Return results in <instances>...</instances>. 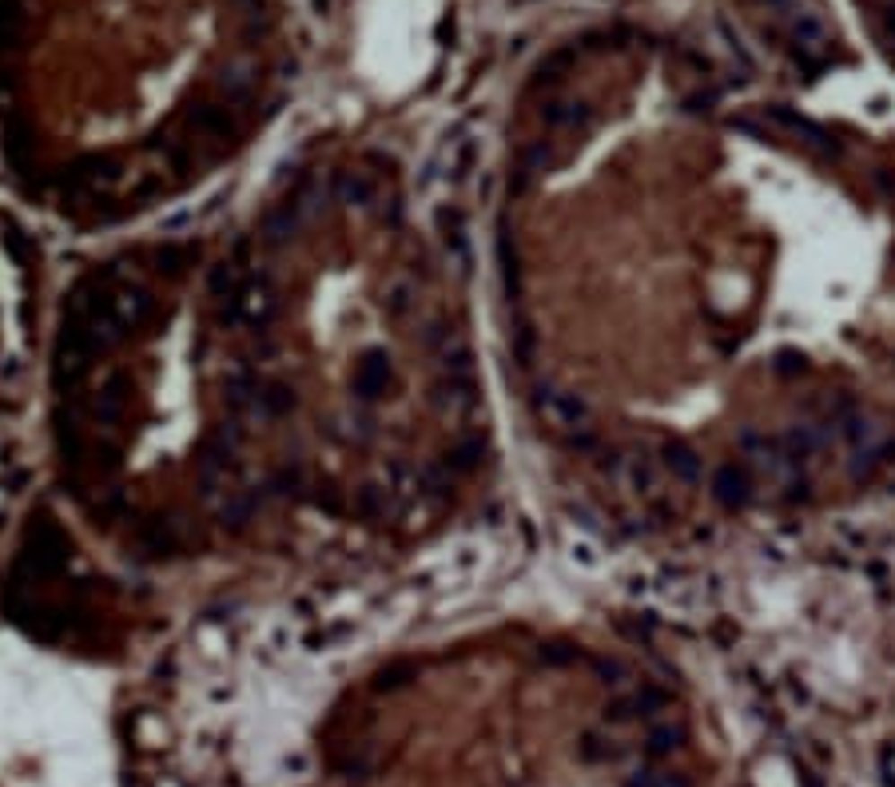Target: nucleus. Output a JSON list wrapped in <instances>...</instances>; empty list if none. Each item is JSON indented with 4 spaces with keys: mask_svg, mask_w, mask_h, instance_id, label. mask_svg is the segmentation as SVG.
<instances>
[{
    "mask_svg": "<svg viewBox=\"0 0 895 787\" xmlns=\"http://www.w3.org/2000/svg\"><path fill=\"white\" fill-rule=\"evenodd\" d=\"M350 509H355V517H363V521H382V517L394 509V497H390V489L386 485H358Z\"/></svg>",
    "mask_w": 895,
    "mask_h": 787,
    "instance_id": "4be33fe9",
    "label": "nucleus"
},
{
    "mask_svg": "<svg viewBox=\"0 0 895 787\" xmlns=\"http://www.w3.org/2000/svg\"><path fill=\"white\" fill-rule=\"evenodd\" d=\"M259 390H263V378H255L247 366H239L232 378H227L224 394H227V410L235 418H247V414H259Z\"/></svg>",
    "mask_w": 895,
    "mask_h": 787,
    "instance_id": "4468645a",
    "label": "nucleus"
},
{
    "mask_svg": "<svg viewBox=\"0 0 895 787\" xmlns=\"http://www.w3.org/2000/svg\"><path fill=\"white\" fill-rule=\"evenodd\" d=\"M136 541H140V549L147 557H171V553H180V533L163 517H147V521L136 525Z\"/></svg>",
    "mask_w": 895,
    "mask_h": 787,
    "instance_id": "2eb2a0df",
    "label": "nucleus"
},
{
    "mask_svg": "<svg viewBox=\"0 0 895 787\" xmlns=\"http://www.w3.org/2000/svg\"><path fill=\"white\" fill-rule=\"evenodd\" d=\"M188 124L196 127L199 136H207V140H232L235 136V124H232V116H227V108H215V104H196L188 112Z\"/></svg>",
    "mask_w": 895,
    "mask_h": 787,
    "instance_id": "6ab92c4d",
    "label": "nucleus"
},
{
    "mask_svg": "<svg viewBox=\"0 0 895 787\" xmlns=\"http://www.w3.org/2000/svg\"><path fill=\"white\" fill-rule=\"evenodd\" d=\"M772 119H777V124H784V127H792V132L808 136V140H812V144H820V147H824V152H828V147H832V152H836L832 136H828L824 127H816V124H812V119L796 116V112H788V108H772Z\"/></svg>",
    "mask_w": 895,
    "mask_h": 787,
    "instance_id": "c85d7f7f",
    "label": "nucleus"
},
{
    "mask_svg": "<svg viewBox=\"0 0 895 787\" xmlns=\"http://www.w3.org/2000/svg\"><path fill=\"white\" fill-rule=\"evenodd\" d=\"M764 4H772V8H788L792 0H764Z\"/></svg>",
    "mask_w": 895,
    "mask_h": 787,
    "instance_id": "79ce46f5",
    "label": "nucleus"
},
{
    "mask_svg": "<svg viewBox=\"0 0 895 787\" xmlns=\"http://www.w3.org/2000/svg\"><path fill=\"white\" fill-rule=\"evenodd\" d=\"M482 458H486V442L474 433V438H462V442H458V446L450 450L442 461H446L450 474H469V469H478V461H482Z\"/></svg>",
    "mask_w": 895,
    "mask_h": 787,
    "instance_id": "a878e982",
    "label": "nucleus"
},
{
    "mask_svg": "<svg viewBox=\"0 0 895 787\" xmlns=\"http://www.w3.org/2000/svg\"><path fill=\"white\" fill-rule=\"evenodd\" d=\"M661 469L664 466H657L649 453H629V458L621 461V481L633 489V494L657 502V497H661Z\"/></svg>",
    "mask_w": 895,
    "mask_h": 787,
    "instance_id": "ddd939ff",
    "label": "nucleus"
},
{
    "mask_svg": "<svg viewBox=\"0 0 895 787\" xmlns=\"http://www.w3.org/2000/svg\"><path fill=\"white\" fill-rule=\"evenodd\" d=\"M116 179H119V160L116 155H108V152L80 155V160L68 168L72 188H104V183H116Z\"/></svg>",
    "mask_w": 895,
    "mask_h": 787,
    "instance_id": "9b49d317",
    "label": "nucleus"
},
{
    "mask_svg": "<svg viewBox=\"0 0 895 787\" xmlns=\"http://www.w3.org/2000/svg\"><path fill=\"white\" fill-rule=\"evenodd\" d=\"M839 430H844V438L852 442V446L860 450V453H872V450H875V442H880V430H875V422H872V418H864V414H847Z\"/></svg>",
    "mask_w": 895,
    "mask_h": 787,
    "instance_id": "cd10ccee",
    "label": "nucleus"
},
{
    "mask_svg": "<svg viewBox=\"0 0 895 787\" xmlns=\"http://www.w3.org/2000/svg\"><path fill=\"white\" fill-rule=\"evenodd\" d=\"M497 263H502V279H505V294L518 299L522 291V267H518V247H510V231L502 227V239H497Z\"/></svg>",
    "mask_w": 895,
    "mask_h": 787,
    "instance_id": "bb28decb",
    "label": "nucleus"
},
{
    "mask_svg": "<svg viewBox=\"0 0 895 787\" xmlns=\"http://www.w3.org/2000/svg\"><path fill=\"white\" fill-rule=\"evenodd\" d=\"M335 199L343 203V207H371V203L378 199V188H374V179L366 171H343L335 179Z\"/></svg>",
    "mask_w": 895,
    "mask_h": 787,
    "instance_id": "f3484780",
    "label": "nucleus"
},
{
    "mask_svg": "<svg viewBox=\"0 0 895 787\" xmlns=\"http://www.w3.org/2000/svg\"><path fill=\"white\" fill-rule=\"evenodd\" d=\"M92 363H96V350L80 330L60 327V342H57V358H52V378H57L60 390H72L88 378Z\"/></svg>",
    "mask_w": 895,
    "mask_h": 787,
    "instance_id": "f03ea898",
    "label": "nucleus"
},
{
    "mask_svg": "<svg viewBox=\"0 0 895 787\" xmlns=\"http://www.w3.org/2000/svg\"><path fill=\"white\" fill-rule=\"evenodd\" d=\"M255 509H259V497L255 494H227L224 502L215 505V521L224 525V529L239 533V529H247V521L255 517Z\"/></svg>",
    "mask_w": 895,
    "mask_h": 787,
    "instance_id": "aec40b11",
    "label": "nucleus"
},
{
    "mask_svg": "<svg viewBox=\"0 0 895 787\" xmlns=\"http://www.w3.org/2000/svg\"><path fill=\"white\" fill-rule=\"evenodd\" d=\"M888 32H891V40H895V13L888 16Z\"/></svg>",
    "mask_w": 895,
    "mask_h": 787,
    "instance_id": "37998d69",
    "label": "nucleus"
},
{
    "mask_svg": "<svg viewBox=\"0 0 895 787\" xmlns=\"http://www.w3.org/2000/svg\"><path fill=\"white\" fill-rule=\"evenodd\" d=\"M804 370H808V363H804L800 350H780L777 354V374L780 378H796V374H804Z\"/></svg>",
    "mask_w": 895,
    "mask_h": 787,
    "instance_id": "c9c22d12",
    "label": "nucleus"
},
{
    "mask_svg": "<svg viewBox=\"0 0 895 787\" xmlns=\"http://www.w3.org/2000/svg\"><path fill=\"white\" fill-rule=\"evenodd\" d=\"M824 442H828V433L820 430V425H792V430L784 433V442H780V446L788 450V458H792V461H808L812 453H820V450H824Z\"/></svg>",
    "mask_w": 895,
    "mask_h": 787,
    "instance_id": "5701e85b",
    "label": "nucleus"
},
{
    "mask_svg": "<svg viewBox=\"0 0 895 787\" xmlns=\"http://www.w3.org/2000/svg\"><path fill=\"white\" fill-rule=\"evenodd\" d=\"M199 258V243H163L152 251V267L160 275H168V279H180L188 267H196Z\"/></svg>",
    "mask_w": 895,
    "mask_h": 787,
    "instance_id": "a211bd4d",
    "label": "nucleus"
},
{
    "mask_svg": "<svg viewBox=\"0 0 895 787\" xmlns=\"http://www.w3.org/2000/svg\"><path fill=\"white\" fill-rule=\"evenodd\" d=\"M72 557V541L64 537V529L52 517H32V529H29V545H24V557H21V573H29L32 581H48L68 564Z\"/></svg>",
    "mask_w": 895,
    "mask_h": 787,
    "instance_id": "f257e3e1",
    "label": "nucleus"
},
{
    "mask_svg": "<svg viewBox=\"0 0 895 787\" xmlns=\"http://www.w3.org/2000/svg\"><path fill=\"white\" fill-rule=\"evenodd\" d=\"M541 116H546V124L553 127H585L589 119H593V112H589V104H581V100H557V104H546L541 108Z\"/></svg>",
    "mask_w": 895,
    "mask_h": 787,
    "instance_id": "393cba45",
    "label": "nucleus"
},
{
    "mask_svg": "<svg viewBox=\"0 0 895 787\" xmlns=\"http://www.w3.org/2000/svg\"><path fill=\"white\" fill-rule=\"evenodd\" d=\"M406 294H410L406 286H394L390 299H386V310H390V314H406V307H410V299H406Z\"/></svg>",
    "mask_w": 895,
    "mask_h": 787,
    "instance_id": "58836bf2",
    "label": "nucleus"
},
{
    "mask_svg": "<svg viewBox=\"0 0 895 787\" xmlns=\"http://www.w3.org/2000/svg\"><path fill=\"white\" fill-rule=\"evenodd\" d=\"M661 466H664V474H672V481H680V485H697V481H700V458H697V450L689 446V442H680V438L664 442Z\"/></svg>",
    "mask_w": 895,
    "mask_h": 787,
    "instance_id": "dca6fc26",
    "label": "nucleus"
},
{
    "mask_svg": "<svg viewBox=\"0 0 895 787\" xmlns=\"http://www.w3.org/2000/svg\"><path fill=\"white\" fill-rule=\"evenodd\" d=\"M243 275H239V263L235 258H219L215 267H211V279H207V291L211 299H215V307L224 319H239V294H243Z\"/></svg>",
    "mask_w": 895,
    "mask_h": 787,
    "instance_id": "0eeeda50",
    "label": "nucleus"
},
{
    "mask_svg": "<svg viewBox=\"0 0 895 787\" xmlns=\"http://www.w3.org/2000/svg\"><path fill=\"white\" fill-rule=\"evenodd\" d=\"M303 485H307V481H303V469H299V466H283L279 474L271 477V494H283V497H287V494H299Z\"/></svg>",
    "mask_w": 895,
    "mask_h": 787,
    "instance_id": "473e14b6",
    "label": "nucleus"
},
{
    "mask_svg": "<svg viewBox=\"0 0 895 787\" xmlns=\"http://www.w3.org/2000/svg\"><path fill=\"white\" fill-rule=\"evenodd\" d=\"M219 84H224V92L232 100H247L251 96V88H255V72L247 68V64H232V68H224Z\"/></svg>",
    "mask_w": 895,
    "mask_h": 787,
    "instance_id": "2f4dec72",
    "label": "nucleus"
},
{
    "mask_svg": "<svg viewBox=\"0 0 895 787\" xmlns=\"http://www.w3.org/2000/svg\"><path fill=\"white\" fill-rule=\"evenodd\" d=\"M8 247H13V255L21 258V263H29V239H24V231L13 223H8Z\"/></svg>",
    "mask_w": 895,
    "mask_h": 787,
    "instance_id": "4c0bfd02",
    "label": "nucleus"
},
{
    "mask_svg": "<svg viewBox=\"0 0 895 787\" xmlns=\"http://www.w3.org/2000/svg\"><path fill=\"white\" fill-rule=\"evenodd\" d=\"M482 394H478L474 374H442L434 382V406H438L446 418H469L478 410Z\"/></svg>",
    "mask_w": 895,
    "mask_h": 787,
    "instance_id": "20e7f679",
    "label": "nucleus"
},
{
    "mask_svg": "<svg viewBox=\"0 0 895 787\" xmlns=\"http://www.w3.org/2000/svg\"><path fill=\"white\" fill-rule=\"evenodd\" d=\"M112 314L124 322V330H144L147 322L155 319V299L144 283L136 279H124V283H112Z\"/></svg>",
    "mask_w": 895,
    "mask_h": 787,
    "instance_id": "7ed1b4c3",
    "label": "nucleus"
},
{
    "mask_svg": "<svg viewBox=\"0 0 895 787\" xmlns=\"http://www.w3.org/2000/svg\"><path fill=\"white\" fill-rule=\"evenodd\" d=\"M311 502H315L319 509H327V513H343V502H338V489L330 485V481H315V485H311Z\"/></svg>",
    "mask_w": 895,
    "mask_h": 787,
    "instance_id": "f704fd0d",
    "label": "nucleus"
},
{
    "mask_svg": "<svg viewBox=\"0 0 895 787\" xmlns=\"http://www.w3.org/2000/svg\"><path fill=\"white\" fill-rule=\"evenodd\" d=\"M127 394H132L127 374H112L108 382H100L96 394L88 398V414L100 425H119L124 422V414H127Z\"/></svg>",
    "mask_w": 895,
    "mask_h": 787,
    "instance_id": "6e6552de",
    "label": "nucleus"
},
{
    "mask_svg": "<svg viewBox=\"0 0 895 787\" xmlns=\"http://www.w3.org/2000/svg\"><path fill=\"white\" fill-rule=\"evenodd\" d=\"M275 310H279V302H275V286L271 279H247L243 283V294H239V322H247V327H267V322L275 319Z\"/></svg>",
    "mask_w": 895,
    "mask_h": 787,
    "instance_id": "1a4fd4ad",
    "label": "nucleus"
},
{
    "mask_svg": "<svg viewBox=\"0 0 895 787\" xmlns=\"http://www.w3.org/2000/svg\"><path fill=\"white\" fill-rule=\"evenodd\" d=\"M574 561H581V564H597V553H593V545H585V541H574Z\"/></svg>",
    "mask_w": 895,
    "mask_h": 787,
    "instance_id": "a19ab883",
    "label": "nucleus"
},
{
    "mask_svg": "<svg viewBox=\"0 0 895 787\" xmlns=\"http://www.w3.org/2000/svg\"><path fill=\"white\" fill-rule=\"evenodd\" d=\"M299 223H303V207L294 199H287L283 207H275V211H267L263 215V239L267 243H287L294 231H299Z\"/></svg>",
    "mask_w": 895,
    "mask_h": 787,
    "instance_id": "412c9836",
    "label": "nucleus"
},
{
    "mask_svg": "<svg viewBox=\"0 0 895 787\" xmlns=\"http://www.w3.org/2000/svg\"><path fill=\"white\" fill-rule=\"evenodd\" d=\"M541 656L553 660V664H566V660H574L577 652H566V644H549V648H541Z\"/></svg>",
    "mask_w": 895,
    "mask_h": 787,
    "instance_id": "ea45409f",
    "label": "nucleus"
},
{
    "mask_svg": "<svg viewBox=\"0 0 895 787\" xmlns=\"http://www.w3.org/2000/svg\"><path fill=\"white\" fill-rule=\"evenodd\" d=\"M418 676V669H414L410 660H394V664H386V669H378V676H374V688L378 692H394V688H406V684Z\"/></svg>",
    "mask_w": 895,
    "mask_h": 787,
    "instance_id": "7c9ffc66",
    "label": "nucleus"
},
{
    "mask_svg": "<svg viewBox=\"0 0 895 787\" xmlns=\"http://www.w3.org/2000/svg\"><path fill=\"white\" fill-rule=\"evenodd\" d=\"M294 390L287 382H279V378H267L263 382V390H259V414L263 418H283V414H291L294 410Z\"/></svg>",
    "mask_w": 895,
    "mask_h": 787,
    "instance_id": "b1692460",
    "label": "nucleus"
},
{
    "mask_svg": "<svg viewBox=\"0 0 895 787\" xmlns=\"http://www.w3.org/2000/svg\"><path fill=\"white\" fill-rule=\"evenodd\" d=\"M538 410H541V418H549L557 430L581 433L589 425V402L574 390H541Z\"/></svg>",
    "mask_w": 895,
    "mask_h": 787,
    "instance_id": "39448f33",
    "label": "nucleus"
},
{
    "mask_svg": "<svg viewBox=\"0 0 895 787\" xmlns=\"http://www.w3.org/2000/svg\"><path fill=\"white\" fill-rule=\"evenodd\" d=\"M677 739H680V731L661 728V731H653V736H649V748L661 756V752H669V748H677Z\"/></svg>",
    "mask_w": 895,
    "mask_h": 787,
    "instance_id": "e433bc0d",
    "label": "nucleus"
},
{
    "mask_svg": "<svg viewBox=\"0 0 895 787\" xmlns=\"http://www.w3.org/2000/svg\"><path fill=\"white\" fill-rule=\"evenodd\" d=\"M569 64H574V52H553V57L549 60H541V68H538V84H546V80H549V84H553V80H561V72H566L569 68Z\"/></svg>",
    "mask_w": 895,
    "mask_h": 787,
    "instance_id": "72a5a7b5",
    "label": "nucleus"
},
{
    "mask_svg": "<svg viewBox=\"0 0 895 787\" xmlns=\"http://www.w3.org/2000/svg\"><path fill=\"white\" fill-rule=\"evenodd\" d=\"M713 497L721 502L724 509H741L749 505L752 497V477L744 466H736V461H728V466H721L713 474Z\"/></svg>",
    "mask_w": 895,
    "mask_h": 787,
    "instance_id": "f8f14e48",
    "label": "nucleus"
},
{
    "mask_svg": "<svg viewBox=\"0 0 895 787\" xmlns=\"http://www.w3.org/2000/svg\"><path fill=\"white\" fill-rule=\"evenodd\" d=\"M390 382H394L390 354H386V350H366L355 366V394L363 398V402H374V398H382L390 390Z\"/></svg>",
    "mask_w": 895,
    "mask_h": 787,
    "instance_id": "423d86ee",
    "label": "nucleus"
},
{
    "mask_svg": "<svg viewBox=\"0 0 895 787\" xmlns=\"http://www.w3.org/2000/svg\"><path fill=\"white\" fill-rule=\"evenodd\" d=\"M438 235L446 247L450 263L458 267V275L469 271V235H466V215L458 207H442L438 211Z\"/></svg>",
    "mask_w": 895,
    "mask_h": 787,
    "instance_id": "9d476101",
    "label": "nucleus"
},
{
    "mask_svg": "<svg viewBox=\"0 0 895 787\" xmlns=\"http://www.w3.org/2000/svg\"><path fill=\"white\" fill-rule=\"evenodd\" d=\"M792 36H796V44H804V48H824L828 44V29H824V21H820L816 13H796V21H792Z\"/></svg>",
    "mask_w": 895,
    "mask_h": 787,
    "instance_id": "c756f323",
    "label": "nucleus"
}]
</instances>
